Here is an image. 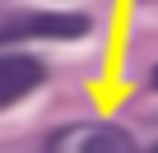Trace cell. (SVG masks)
Returning a JSON list of instances; mask_svg holds the SVG:
<instances>
[{"mask_svg":"<svg viewBox=\"0 0 158 153\" xmlns=\"http://www.w3.org/2000/svg\"><path fill=\"white\" fill-rule=\"evenodd\" d=\"M51 153H135V139L116 125H70L51 139Z\"/></svg>","mask_w":158,"mask_h":153,"instance_id":"cell-1","label":"cell"},{"mask_svg":"<svg viewBox=\"0 0 158 153\" xmlns=\"http://www.w3.org/2000/svg\"><path fill=\"white\" fill-rule=\"evenodd\" d=\"M89 19L84 14H28V19H5L0 42H23V37H84Z\"/></svg>","mask_w":158,"mask_h":153,"instance_id":"cell-2","label":"cell"},{"mask_svg":"<svg viewBox=\"0 0 158 153\" xmlns=\"http://www.w3.org/2000/svg\"><path fill=\"white\" fill-rule=\"evenodd\" d=\"M42 79H47L42 60H33V56H23V51H5V56H0V107H5V102H19V98L33 93Z\"/></svg>","mask_w":158,"mask_h":153,"instance_id":"cell-3","label":"cell"},{"mask_svg":"<svg viewBox=\"0 0 158 153\" xmlns=\"http://www.w3.org/2000/svg\"><path fill=\"white\" fill-rule=\"evenodd\" d=\"M153 84H158V70H153Z\"/></svg>","mask_w":158,"mask_h":153,"instance_id":"cell-4","label":"cell"},{"mask_svg":"<svg viewBox=\"0 0 158 153\" xmlns=\"http://www.w3.org/2000/svg\"><path fill=\"white\" fill-rule=\"evenodd\" d=\"M153 153H158V148H153Z\"/></svg>","mask_w":158,"mask_h":153,"instance_id":"cell-5","label":"cell"}]
</instances>
